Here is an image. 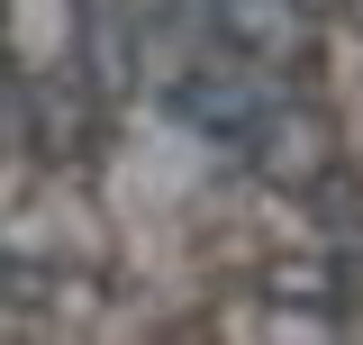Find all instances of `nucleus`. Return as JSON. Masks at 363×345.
<instances>
[{
	"instance_id": "1",
	"label": "nucleus",
	"mask_w": 363,
	"mask_h": 345,
	"mask_svg": "<svg viewBox=\"0 0 363 345\" xmlns=\"http://www.w3.org/2000/svg\"><path fill=\"white\" fill-rule=\"evenodd\" d=\"M209 28L245 64H300L309 55V9L300 0H209Z\"/></svg>"
},
{
	"instance_id": "2",
	"label": "nucleus",
	"mask_w": 363,
	"mask_h": 345,
	"mask_svg": "<svg viewBox=\"0 0 363 345\" xmlns=\"http://www.w3.org/2000/svg\"><path fill=\"white\" fill-rule=\"evenodd\" d=\"M173 100H182V119H191L200 136H218V146H245L272 91H255L245 73H191V82H182Z\"/></svg>"
},
{
	"instance_id": "3",
	"label": "nucleus",
	"mask_w": 363,
	"mask_h": 345,
	"mask_svg": "<svg viewBox=\"0 0 363 345\" xmlns=\"http://www.w3.org/2000/svg\"><path fill=\"white\" fill-rule=\"evenodd\" d=\"M345 18H354V28H363V0H345Z\"/></svg>"
}]
</instances>
